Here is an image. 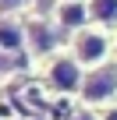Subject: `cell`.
Here are the masks:
<instances>
[{"instance_id":"cell-1","label":"cell","mask_w":117,"mask_h":120,"mask_svg":"<svg viewBox=\"0 0 117 120\" xmlns=\"http://www.w3.org/2000/svg\"><path fill=\"white\" fill-rule=\"evenodd\" d=\"M117 92V64H103V67H92L82 81V95L85 102H103Z\"/></svg>"},{"instance_id":"cell-2","label":"cell","mask_w":117,"mask_h":120,"mask_svg":"<svg viewBox=\"0 0 117 120\" xmlns=\"http://www.w3.org/2000/svg\"><path fill=\"white\" fill-rule=\"evenodd\" d=\"M106 49H110V39L96 28H82L75 35V60L78 64H89V67H99L106 60Z\"/></svg>"},{"instance_id":"cell-3","label":"cell","mask_w":117,"mask_h":120,"mask_svg":"<svg viewBox=\"0 0 117 120\" xmlns=\"http://www.w3.org/2000/svg\"><path fill=\"white\" fill-rule=\"evenodd\" d=\"M46 78H50L53 88H61V92H75V88L82 92V81H85L82 64H78L75 56H53V64H50Z\"/></svg>"},{"instance_id":"cell-4","label":"cell","mask_w":117,"mask_h":120,"mask_svg":"<svg viewBox=\"0 0 117 120\" xmlns=\"http://www.w3.org/2000/svg\"><path fill=\"white\" fill-rule=\"evenodd\" d=\"M57 42H61V35H57V28H53L50 21H43V18L25 21V46H28L32 53H53Z\"/></svg>"},{"instance_id":"cell-5","label":"cell","mask_w":117,"mask_h":120,"mask_svg":"<svg viewBox=\"0 0 117 120\" xmlns=\"http://www.w3.org/2000/svg\"><path fill=\"white\" fill-rule=\"evenodd\" d=\"M92 18V11H89V4H82V0H64L61 7H57V25L61 28H85V21Z\"/></svg>"},{"instance_id":"cell-6","label":"cell","mask_w":117,"mask_h":120,"mask_svg":"<svg viewBox=\"0 0 117 120\" xmlns=\"http://www.w3.org/2000/svg\"><path fill=\"white\" fill-rule=\"evenodd\" d=\"M21 42H25V25L0 21V46H4V49H18Z\"/></svg>"},{"instance_id":"cell-7","label":"cell","mask_w":117,"mask_h":120,"mask_svg":"<svg viewBox=\"0 0 117 120\" xmlns=\"http://www.w3.org/2000/svg\"><path fill=\"white\" fill-rule=\"evenodd\" d=\"M92 21H113L117 18V0H89Z\"/></svg>"},{"instance_id":"cell-8","label":"cell","mask_w":117,"mask_h":120,"mask_svg":"<svg viewBox=\"0 0 117 120\" xmlns=\"http://www.w3.org/2000/svg\"><path fill=\"white\" fill-rule=\"evenodd\" d=\"M28 0H0V11L4 14H11V11H18V7H25Z\"/></svg>"},{"instance_id":"cell-9","label":"cell","mask_w":117,"mask_h":120,"mask_svg":"<svg viewBox=\"0 0 117 120\" xmlns=\"http://www.w3.org/2000/svg\"><path fill=\"white\" fill-rule=\"evenodd\" d=\"M14 64H18L14 56H0V71H7V67H14Z\"/></svg>"},{"instance_id":"cell-10","label":"cell","mask_w":117,"mask_h":120,"mask_svg":"<svg viewBox=\"0 0 117 120\" xmlns=\"http://www.w3.org/2000/svg\"><path fill=\"white\" fill-rule=\"evenodd\" d=\"M106 120H117V113H110V116H106Z\"/></svg>"}]
</instances>
